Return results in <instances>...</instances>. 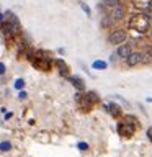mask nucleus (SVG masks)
<instances>
[{
	"instance_id": "1",
	"label": "nucleus",
	"mask_w": 152,
	"mask_h": 157,
	"mask_svg": "<svg viewBox=\"0 0 152 157\" xmlns=\"http://www.w3.org/2000/svg\"><path fill=\"white\" fill-rule=\"evenodd\" d=\"M98 8H100V12L105 13L106 18H110L111 21H118V20L124 18V13L126 10L123 7V3L120 0H101L100 3H98Z\"/></svg>"
},
{
	"instance_id": "2",
	"label": "nucleus",
	"mask_w": 152,
	"mask_h": 157,
	"mask_svg": "<svg viewBox=\"0 0 152 157\" xmlns=\"http://www.w3.org/2000/svg\"><path fill=\"white\" fill-rule=\"evenodd\" d=\"M150 26V20L146 17L144 13H136L129 18V28L134 29L136 33H147V29Z\"/></svg>"
},
{
	"instance_id": "3",
	"label": "nucleus",
	"mask_w": 152,
	"mask_h": 157,
	"mask_svg": "<svg viewBox=\"0 0 152 157\" xmlns=\"http://www.w3.org/2000/svg\"><path fill=\"white\" fill-rule=\"evenodd\" d=\"M118 132H120L121 136H132V132H134V124H132V116H127L126 121H123L118 124Z\"/></svg>"
},
{
	"instance_id": "4",
	"label": "nucleus",
	"mask_w": 152,
	"mask_h": 157,
	"mask_svg": "<svg viewBox=\"0 0 152 157\" xmlns=\"http://www.w3.org/2000/svg\"><path fill=\"white\" fill-rule=\"evenodd\" d=\"M126 38H127V34H126L124 29H115V31L108 36V43L115 44V46H120V44H123L126 41Z\"/></svg>"
},
{
	"instance_id": "5",
	"label": "nucleus",
	"mask_w": 152,
	"mask_h": 157,
	"mask_svg": "<svg viewBox=\"0 0 152 157\" xmlns=\"http://www.w3.org/2000/svg\"><path fill=\"white\" fill-rule=\"evenodd\" d=\"M147 61H149V57H147L144 52H132L131 51V54L126 57V64L129 67L137 66V64H141V62H147Z\"/></svg>"
},
{
	"instance_id": "6",
	"label": "nucleus",
	"mask_w": 152,
	"mask_h": 157,
	"mask_svg": "<svg viewBox=\"0 0 152 157\" xmlns=\"http://www.w3.org/2000/svg\"><path fill=\"white\" fill-rule=\"evenodd\" d=\"M0 31H2V34H3L5 38H13L15 34L18 33V29L15 28L10 21H7V20L3 18V21L0 23Z\"/></svg>"
},
{
	"instance_id": "7",
	"label": "nucleus",
	"mask_w": 152,
	"mask_h": 157,
	"mask_svg": "<svg viewBox=\"0 0 152 157\" xmlns=\"http://www.w3.org/2000/svg\"><path fill=\"white\" fill-rule=\"evenodd\" d=\"M3 17H5V20H7V21H10V23H12L13 26L18 29V31L21 29V23H20L18 17H17V15H15L13 12H10V10H8V12H5V13H3Z\"/></svg>"
},
{
	"instance_id": "8",
	"label": "nucleus",
	"mask_w": 152,
	"mask_h": 157,
	"mask_svg": "<svg viewBox=\"0 0 152 157\" xmlns=\"http://www.w3.org/2000/svg\"><path fill=\"white\" fill-rule=\"evenodd\" d=\"M105 110L110 113L111 116H115V118H118V116H121V106L118 105V103H105Z\"/></svg>"
},
{
	"instance_id": "9",
	"label": "nucleus",
	"mask_w": 152,
	"mask_h": 157,
	"mask_svg": "<svg viewBox=\"0 0 152 157\" xmlns=\"http://www.w3.org/2000/svg\"><path fill=\"white\" fill-rule=\"evenodd\" d=\"M69 78H70L72 85L75 87L77 92H85V82H83L78 75H72V77H69Z\"/></svg>"
},
{
	"instance_id": "10",
	"label": "nucleus",
	"mask_w": 152,
	"mask_h": 157,
	"mask_svg": "<svg viewBox=\"0 0 152 157\" xmlns=\"http://www.w3.org/2000/svg\"><path fill=\"white\" fill-rule=\"evenodd\" d=\"M129 54H131V44H121L116 51V56L121 57V59H126Z\"/></svg>"
},
{
	"instance_id": "11",
	"label": "nucleus",
	"mask_w": 152,
	"mask_h": 157,
	"mask_svg": "<svg viewBox=\"0 0 152 157\" xmlns=\"http://www.w3.org/2000/svg\"><path fill=\"white\" fill-rule=\"evenodd\" d=\"M152 0H132V5L137 8V10H141V12H144V10L150 5Z\"/></svg>"
},
{
	"instance_id": "12",
	"label": "nucleus",
	"mask_w": 152,
	"mask_h": 157,
	"mask_svg": "<svg viewBox=\"0 0 152 157\" xmlns=\"http://www.w3.org/2000/svg\"><path fill=\"white\" fill-rule=\"evenodd\" d=\"M54 64L59 67V71H61V74H64V75H67L69 77V67H67V64L64 62V61H61V59H56L54 61Z\"/></svg>"
},
{
	"instance_id": "13",
	"label": "nucleus",
	"mask_w": 152,
	"mask_h": 157,
	"mask_svg": "<svg viewBox=\"0 0 152 157\" xmlns=\"http://www.w3.org/2000/svg\"><path fill=\"white\" fill-rule=\"evenodd\" d=\"M85 98H87L88 105H90V103H98V101H100V97H98L95 92H87L85 93Z\"/></svg>"
},
{
	"instance_id": "14",
	"label": "nucleus",
	"mask_w": 152,
	"mask_h": 157,
	"mask_svg": "<svg viewBox=\"0 0 152 157\" xmlns=\"http://www.w3.org/2000/svg\"><path fill=\"white\" fill-rule=\"evenodd\" d=\"M92 67L97 69V71H105V69L108 67V64L105 61H95V62L92 64Z\"/></svg>"
},
{
	"instance_id": "15",
	"label": "nucleus",
	"mask_w": 152,
	"mask_h": 157,
	"mask_svg": "<svg viewBox=\"0 0 152 157\" xmlns=\"http://www.w3.org/2000/svg\"><path fill=\"white\" fill-rule=\"evenodd\" d=\"M78 5H80V8L83 10V12H85L87 17H90V15H92V10H90V7H88V5H87L85 2H82V0L78 2Z\"/></svg>"
},
{
	"instance_id": "16",
	"label": "nucleus",
	"mask_w": 152,
	"mask_h": 157,
	"mask_svg": "<svg viewBox=\"0 0 152 157\" xmlns=\"http://www.w3.org/2000/svg\"><path fill=\"white\" fill-rule=\"evenodd\" d=\"M10 149H12V144H10L8 141H3V142H0V151H2V152H8Z\"/></svg>"
},
{
	"instance_id": "17",
	"label": "nucleus",
	"mask_w": 152,
	"mask_h": 157,
	"mask_svg": "<svg viewBox=\"0 0 152 157\" xmlns=\"http://www.w3.org/2000/svg\"><path fill=\"white\" fill-rule=\"evenodd\" d=\"M23 87H25V80H23V78H17V82H15V88H17V90H21Z\"/></svg>"
},
{
	"instance_id": "18",
	"label": "nucleus",
	"mask_w": 152,
	"mask_h": 157,
	"mask_svg": "<svg viewBox=\"0 0 152 157\" xmlns=\"http://www.w3.org/2000/svg\"><path fill=\"white\" fill-rule=\"evenodd\" d=\"M77 147H78L80 151H87V149H88V144H87V142H83V141H80V142L77 144Z\"/></svg>"
},
{
	"instance_id": "19",
	"label": "nucleus",
	"mask_w": 152,
	"mask_h": 157,
	"mask_svg": "<svg viewBox=\"0 0 152 157\" xmlns=\"http://www.w3.org/2000/svg\"><path fill=\"white\" fill-rule=\"evenodd\" d=\"M147 137H149V141L152 142V126L149 128V129H147Z\"/></svg>"
},
{
	"instance_id": "20",
	"label": "nucleus",
	"mask_w": 152,
	"mask_h": 157,
	"mask_svg": "<svg viewBox=\"0 0 152 157\" xmlns=\"http://www.w3.org/2000/svg\"><path fill=\"white\" fill-rule=\"evenodd\" d=\"M3 74H5V64L0 62V75H3Z\"/></svg>"
},
{
	"instance_id": "21",
	"label": "nucleus",
	"mask_w": 152,
	"mask_h": 157,
	"mask_svg": "<svg viewBox=\"0 0 152 157\" xmlns=\"http://www.w3.org/2000/svg\"><path fill=\"white\" fill-rule=\"evenodd\" d=\"M18 97L20 98H26V92H23V88L20 90V93H18Z\"/></svg>"
},
{
	"instance_id": "22",
	"label": "nucleus",
	"mask_w": 152,
	"mask_h": 157,
	"mask_svg": "<svg viewBox=\"0 0 152 157\" xmlns=\"http://www.w3.org/2000/svg\"><path fill=\"white\" fill-rule=\"evenodd\" d=\"M116 59H118V56H116V54H111V57H110V61H116Z\"/></svg>"
},
{
	"instance_id": "23",
	"label": "nucleus",
	"mask_w": 152,
	"mask_h": 157,
	"mask_svg": "<svg viewBox=\"0 0 152 157\" xmlns=\"http://www.w3.org/2000/svg\"><path fill=\"white\" fill-rule=\"evenodd\" d=\"M147 31H149V34H150V38H152V25L149 26V29H147Z\"/></svg>"
},
{
	"instance_id": "24",
	"label": "nucleus",
	"mask_w": 152,
	"mask_h": 157,
	"mask_svg": "<svg viewBox=\"0 0 152 157\" xmlns=\"http://www.w3.org/2000/svg\"><path fill=\"white\" fill-rule=\"evenodd\" d=\"M3 18H5V17H3V13H0V23L3 21Z\"/></svg>"
}]
</instances>
